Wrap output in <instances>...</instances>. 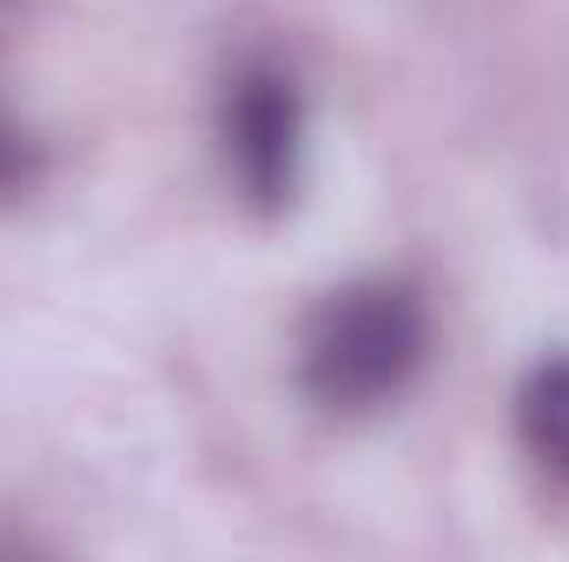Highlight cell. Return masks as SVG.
<instances>
[{
  "label": "cell",
  "instance_id": "6da1fadb",
  "mask_svg": "<svg viewBox=\"0 0 569 562\" xmlns=\"http://www.w3.org/2000/svg\"><path fill=\"white\" fill-rule=\"evenodd\" d=\"M430 358V304L405 279H351L318 298L298 331V391L311 411L351 423L398 404Z\"/></svg>",
  "mask_w": 569,
  "mask_h": 562
},
{
  "label": "cell",
  "instance_id": "277c9868",
  "mask_svg": "<svg viewBox=\"0 0 569 562\" xmlns=\"http://www.w3.org/2000/svg\"><path fill=\"white\" fill-rule=\"evenodd\" d=\"M40 185V140L0 107V205H13V199H27Z\"/></svg>",
  "mask_w": 569,
  "mask_h": 562
},
{
  "label": "cell",
  "instance_id": "3957f363",
  "mask_svg": "<svg viewBox=\"0 0 569 562\" xmlns=\"http://www.w3.org/2000/svg\"><path fill=\"white\" fill-rule=\"evenodd\" d=\"M517 436L530 463L569 490V358L530 364V378L517 384Z\"/></svg>",
  "mask_w": 569,
  "mask_h": 562
},
{
  "label": "cell",
  "instance_id": "5b68a950",
  "mask_svg": "<svg viewBox=\"0 0 569 562\" xmlns=\"http://www.w3.org/2000/svg\"><path fill=\"white\" fill-rule=\"evenodd\" d=\"M7 27H13V0H0V33H7Z\"/></svg>",
  "mask_w": 569,
  "mask_h": 562
},
{
  "label": "cell",
  "instance_id": "7a4b0ae2",
  "mask_svg": "<svg viewBox=\"0 0 569 562\" xmlns=\"http://www.w3.org/2000/svg\"><path fill=\"white\" fill-rule=\"evenodd\" d=\"M219 159L226 185L252 219H279L305 179V93L291 67L246 53L219 87Z\"/></svg>",
  "mask_w": 569,
  "mask_h": 562
}]
</instances>
